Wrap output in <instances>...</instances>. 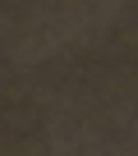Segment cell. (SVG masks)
<instances>
[]
</instances>
